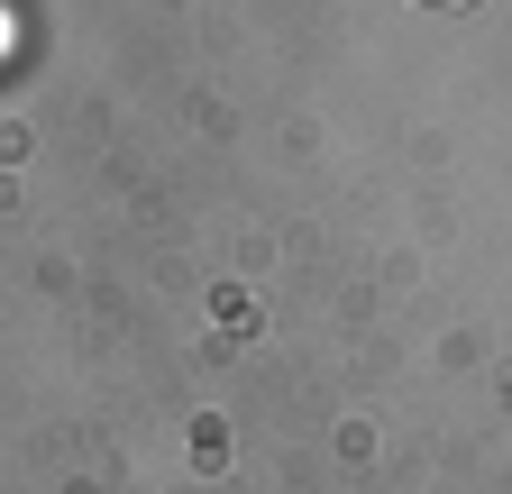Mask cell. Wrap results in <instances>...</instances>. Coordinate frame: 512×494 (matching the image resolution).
<instances>
[{
	"label": "cell",
	"mask_w": 512,
	"mask_h": 494,
	"mask_svg": "<svg viewBox=\"0 0 512 494\" xmlns=\"http://www.w3.org/2000/svg\"><path fill=\"white\" fill-rule=\"evenodd\" d=\"M421 10H467V0H421Z\"/></svg>",
	"instance_id": "cell-1"
}]
</instances>
